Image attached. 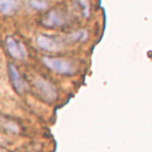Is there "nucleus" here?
Returning a JSON list of instances; mask_svg holds the SVG:
<instances>
[{"mask_svg": "<svg viewBox=\"0 0 152 152\" xmlns=\"http://www.w3.org/2000/svg\"><path fill=\"white\" fill-rule=\"evenodd\" d=\"M7 46L8 49L10 51V53L14 58H15L17 59H20L24 56H25V52L21 47H19V45L12 39H9L7 41Z\"/></svg>", "mask_w": 152, "mask_h": 152, "instance_id": "obj_1", "label": "nucleus"}, {"mask_svg": "<svg viewBox=\"0 0 152 152\" xmlns=\"http://www.w3.org/2000/svg\"><path fill=\"white\" fill-rule=\"evenodd\" d=\"M10 75L11 78H12V81H13V84L15 87L18 91H21L24 88V85H23V82H22L20 77L19 75L18 72L15 69V68L14 66H10Z\"/></svg>", "mask_w": 152, "mask_h": 152, "instance_id": "obj_2", "label": "nucleus"}]
</instances>
